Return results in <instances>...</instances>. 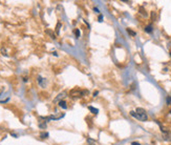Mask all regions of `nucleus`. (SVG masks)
I'll use <instances>...</instances> for the list:
<instances>
[{
	"label": "nucleus",
	"mask_w": 171,
	"mask_h": 145,
	"mask_svg": "<svg viewBox=\"0 0 171 145\" xmlns=\"http://www.w3.org/2000/svg\"><path fill=\"white\" fill-rule=\"evenodd\" d=\"M130 115H131L132 117L137 118V120H140V121H147V119H148V116H147L145 109L140 108V107L137 108V111H131Z\"/></svg>",
	"instance_id": "1"
},
{
	"label": "nucleus",
	"mask_w": 171,
	"mask_h": 145,
	"mask_svg": "<svg viewBox=\"0 0 171 145\" xmlns=\"http://www.w3.org/2000/svg\"><path fill=\"white\" fill-rule=\"evenodd\" d=\"M84 94H87V91H81V89H73V91L70 92V97L72 98H80L82 97Z\"/></svg>",
	"instance_id": "2"
},
{
	"label": "nucleus",
	"mask_w": 171,
	"mask_h": 145,
	"mask_svg": "<svg viewBox=\"0 0 171 145\" xmlns=\"http://www.w3.org/2000/svg\"><path fill=\"white\" fill-rule=\"evenodd\" d=\"M59 106L60 107H62V108H67V105H66V102L65 101H63V100H61V101H59Z\"/></svg>",
	"instance_id": "3"
},
{
	"label": "nucleus",
	"mask_w": 171,
	"mask_h": 145,
	"mask_svg": "<svg viewBox=\"0 0 171 145\" xmlns=\"http://www.w3.org/2000/svg\"><path fill=\"white\" fill-rule=\"evenodd\" d=\"M152 27L151 25H147L146 27H145V32L146 33H152Z\"/></svg>",
	"instance_id": "4"
},
{
	"label": "nucleus",
	"mask_w": 171,
	"mask_h": 145,
	"mask_svg": "<svg viewBox=\"0 0 171 145\" xmlns=\"http://www.w3.org/2000/svg\"><path fill=\"white\" fill-rule=\"evenodd\" d=\"M65 95H66L65 92H61V94L59 95V96L57 97L56 99H55V102H56V101H59V100H60L61 98H63V97H65Z\"/></svg>",
	"instance_id": "5"
},
{
	"label": "nucleus",
	"mask_w": 171,
	"mask_h": 145,
	"mask_svg": "<svg viewBox=\"0 0 171 145\" xmlns=\"http://www.w3.org/2000/svg\"><path fill=\"white\" fill-rule=\"evenodd\" d=\"M88 108L90 109V111H92V114H94V115H96V114H98V113H99V111H98V109H97V108H94V107H92V106H89Z\"/></svg>",
	"instance_id": "6"
},
{
	"label": "nucleus",
	"mask_w": 171,
	"mask_h": 145,
	"mask_svg": "<svg viewBox=\"0 0 171 145\" xmlns=\"http://www.w3.org/2000/svg\"><path fill=\"white\" fill-rule=\"evenodd\" d=\"M40 137H41L42 139H46V138L48 137V134H47V132H42V134L40 135Z\"/></svg>",
	"instance_id": "7"
},
{
	"label": "nucleus",
	"mask_w": 171,
	"mask_h": 145,
	"mask_svg": "<svg viewBox=\"0 0 171 145\" xmlns=\"http://www.w3.org/2000/svg\"><path fill=\"white\" fill-rule=\"evenodd\" d=\"M38 82L40 83V84L42 85V86H44V83H43V78H41V77H38Z\"/></svg>",
	"instance_id": "8"
},
{
	"label": "nucleus",
	"mask_w": 171,
	"mask_h": 145,
	"mask_svg": "<svg viewBox=\"0 0 171 145\" xmlns=\"http://www.w3.org/2000/svg\"><path fill=\"white\" fill-rule=\"evenodd\" d=\"M140 13H141L143 16H145V17H146V16H147V14L145 13V11H144V9H143V8H140Z\"/></svg>",
	"instance_id": "9"
},
{
	"label": "nucleus",
	"mask_w": 171,
	"mask_h": 145,
	"mask_svg": "<svg viewBox=\"0 0 171 145\" xmlns=\"http://www.w3.org/2000/svg\"><path fill=\"white\" fill-rule=\"evenodd\" d=\"M166 101H167V104H168V105H171V96L167 97V100H166Z\"/></svg>",
	"instance_id": "10"
},
{
	"label": "nucleus",
	"mask_w": 171,
	"mask_h": 145,
	"mask_svg": "<svg viewBox=\"0 0 171 145\" xmlns=\"http://www.w3.org/2000/svg\"><path fill=\"white\" fill-rule=\"evenodd\" d=\"M127 32L129 33L130 35H132V36H135V33H134V32H132V31L130 30V28H127Z\"/></svg>",
	"instance_id": "11"
},
{
	"label": "nucleus",
	"mask_w": 171,
	"mask_h": 145,
	"mask_svg": "<svg viewBox=\"0 0 171 145\" xmlns=\"http://www.w3.org/2000/svg\"><path fill=\"white\" fill-rule=\"evenodd\" d=\"M75 34H76V37L79 38V37H80V31H79V30H76V31H75Z\"/></svg>",
	"instance_id": "12"
},
{
	"label": "nucleus",
	"mask_w": 171,
	"mask_h": 145,
	"mask_svg": "<svg viewBox=\"0 0 171 145\" xmlns=\"http://www.w3.org/2000/svg\"><path fill=\"white\" fill-rule=\"evenodd\" d=\"M60 27H61V24L60 23H58V24H57V30H56L57 34H59V28H60Z\"/></svg>",
	"instance_id": "13"
},
{
	"label": "nucleus",
	"mask_w": 171,
	"mask_h": 145,
	"mask_svg": "<svg viewBox=\"0 0 171 145\" xmlns=\"http://www.w3.org/2000/svg\"><path fill=\"white\" fill-rule=\"evenodd\" d=\"M98 94H99L98 92H94V97H97V95H98Z\"/></svg>",
	"instance_id": "14"
},
{
	"label": "nucleus",
	"mask_w": 171,
	"mask_h": 145,
	"mask_svg": "<svg viewBox=\"0 0 171 145\" xmlns=\"http://www.w3.org/2000/svg\"><path fill=\"white\" fill-rule=\"evenodd\" d=\"M132 145H140V143H137V142H132Z\"/></svg>",
	"instance_id": "15"
},
{
	"label": "nucleus",
	"mask_w": 171,
	"mask_h": 145,
	"mask_svg": "<svg viewBox=\"0 0 171 145\" xmlns=\"http://www.w3.org/2000/svg\"><path fill=\"white\" fill-rule=\"evenodd\" d=\"M170 56H171V53H170Z\"/></svg>",
	"instance_id": "16"
},
{
	"label": "nucleus",
	"mask_w": 171,
	"mask_h": 145,
	"mask_svg": "<svg viewBox=\"0 0 171 145\" xmlns=\"http://www.w3.org/2000/svg\"><path fill=\"white\" fill-rule=\"evenodd\" d=\"M170 114H171V111H170Z\"/></svg>",
	"instance_id": "17"
}]
</instances>
